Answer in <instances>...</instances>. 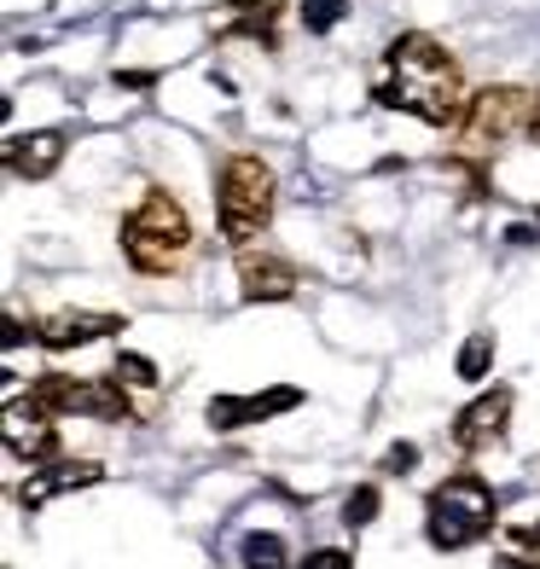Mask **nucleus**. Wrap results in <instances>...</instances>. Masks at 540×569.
<instances>
[{
    "label": "nucleus",
    "mask_w": 540,
    "mask_h": 569,
    "mask_svg": "<svg viewBox=\"0 0 540 569\" xmlns=\"http://www.w3.org/2000/svg\"><path fill=\"white\" fill-rule=\"evenodd\" d=\"M378 506H383V495H378V482H360L354 495L343 500V523H349V529H367L372 517H378Z\"/></svg>",
    "instance_id": "nucleus-19"
},
{
    "label": "nucleus",
    "mask_w": 540,
    "mask_h": 569,
    "mask_svg": "<svg viewBox=\"0 0 540 569\" xmlns=\"http://www.w3.org/2000/svg\"><path fill=\"white\" fill-rule=\"evenodd\" d=\"M413 465H419V448L413 442H396L390 453H383V471H390V477H407Z\"/></svg>",
    "instance_id": "nucleus-21"
},
{
    "label": "nucleus",
    "mask_w": 540,
    "mask_h": 569,
    "mask_svg": "<svg viewBox=\"0 0 540 569\" xmlns=\"http://www.w3.org/2000/svg\"><path fill=\"white\" fill-rule=\"evenodd\" d=\"M511 407H518V396L506 390H488V396H477L471 407H459L453 412V448L459 453H488L506 436V425H511Z\"/></svg>",
    "instance_id": "nucleus-8"
},
{
    "label": "nucleus",
    "mask_w": 540,
    "mask_h": 569,
    "mask_svg": "<svg viewBox=\"0 0 540 569\" xmlns=\"http://www.w3.org/2000/svg\"><path fill=\"white\" fill-rule=\"evenodd\" d=\"M30 401L41 412H53V419H70V412H82V419H99V425H122L134 401H128V383L111 372V378H70V372H41L30 383Z\"/></svg>",
    "instance_id": "nucleus-5"
},
{
    "label": "nucleus",
    "mask_w": 540,
    "mask_h": 569,
    "mask_svg": "<svg viewBox=\"0 0 540 569\" xmlns=\"http://www.w3.org/2000/svg\"><path fill=\"white\" fill-rule=\"evenodd\" d=\"M239 558H244V569H291L286 535H244L239 540Z\"/></svg>",
    "instance_id": "nucleus-15"
},
{
    "label": "nucleus",
    "mask_w": 540,
    "mask_h": 569,
    "mask_svg": "<svg viewBox=\"0 0 540 569\" xmlns=\"http://www.w3.org/2000/svg\"><path fill=\"white\" fill-rule=\"evenodd\" d=\"M297 284H302V273H297L291 256H279L268 244H244L239 250V297L244 302H291Z\"/></svg>",
    "instance_id": "nucleus-7"
},
{
    "label": "nucleus",
    "mask_w": 540,
    "mask_h": 569,
    "mask_svg": "<svg viewBox=\"0 0 540 569\" xmlns=\"http://www.w3.org/2000/svg\"><path fill=\"white\" fill-rule=\"evenodd\" d=\"M70 151V134L64 128H36V134H12L7 140V169L18 180H47Z\"/></svg>",
    "instance_id": "nucleus-13"
},
{
    "label": "nucleus",
    "mask_w": 540,
    "mask_h": 569,
    "mask_svg": "<svg viewBox=\"0 0 540 569\" xmlns=\"http://www.w3.org/2000/svg\"><path fill=\"white\" fill-rule=\"evenodd\" d=\"M273 203H279V174L256 158V151H233L216 169V221L221 239L244 250L273 227Z\"/></svg>",
    "instance_id": "nucleus-3"
},
{
    "label": "nucleus",
    "mask_w": 540,
    "mask_h": 569,
    "mask_svg": "<svg viewBox=\"0 0 540 569\" xmlns=\"http://www.w3.org/2000/svg\"><path fill=\"white\" fill-rule=\"evenodd\" d=\"M372 99L383 111H407L430 128H459L466 122V106H471L459 59L424 30H401L383 47V76H378Z\"/></svg>",
    "instance_id": "nucleus-1"
},
{
    "label": "nucleus",
    "mask_w": 540,
    "mask_h": 569,
    "mask_svg": "<svg viewBox=\"0 0 540 569\" xmlns=\"http://www.w3.org/2000/svg\"><path fill=\"white\" fill-rule=\"evenodd\" d=\"M117 378L128 383V390H158V383H163L158 367H151L146 355H134V349H122V355H117Z\"/></svg>",
    "instance_id": "nucleus-18"
},
{
    "label": "nucleus",
    "mask_w": 540,
    "mask_h": 569,
    "mask_svg": "<svg viewBox=\"0 0 540 569\" xmlns=\"http://www.w3.org/2000/svg\"><path fill=\"white\" fill-rule=\"evenodd\" d=\"M511 540H518V547H534V552L529 558H500V569H540V523L511 529Z\"/></svg>",
    "instance_id": "nucleus-20"
},
{
    "label": "nucleus",
    "mask_w": 540,
    "mask_h": 569,
    "mask_svg": "<svg viewBox=\"0 0 540 569\" xmlns=\"http://www.w3.org/2000/svg\"><path fill=\"white\" fill-rule=\"evenodd\" d=\"M291 0H221L216 18V41H256L279 53V18H286Z\"/></svg>",
    "instance_id": "nucleus-9"
},
{
    "label": "nucleus",
    "mask_w": 540,
    "mask_h": 569,
    "mask_svg": "<svg viewBox=\"0 0 540 569\" xmlns=\"http://www.w3.org/2000/svg\"><path fill=\"white\" fill-rule=\"evenodd\" d=\"M494 517H500L494 488L477 471H453L448 482H436L430 500H424V540L436 552H466V547L494 535Z\"/></svg>",
    "instance_id": "nucleus-4"
},
{
    "label": "nucleus",
    "mask_w": 540,
    "mask_h": 569,
    "mask_svg": "<svg viewBox=\"0 0 540 569\" xmlns=\"http://www.w3.org/2000/svg\"><path fill=\"white\" fill-rule=\"evenodd\" d=\"M111 331H128V320L122 315H93V308H59V315H47L36 326V343L64 355V349H88L99 338H111Z\"/></svg>",
    "instance_id": "nucleus-12"
},
{
    "label": "nucleus",
    "mask_w": 540,
    "mask_h": 569,
    "mask_svg": "<svg viewBox=\"0 0 540 569\" xmlns=\"http://www.w3.org/2000/svg\"><path fill=\"white\" fill-rule=\"evenodd\" d=\"M523 134L540 146V88H534V99H529V122H523Z\"/></svg>",
    "instance_id": "nucleus-23"
},
{
    "label": "nucleus",
    "mask_w": 540,
    "mask_h": 569,
    "mask_svg": "<svg viewBox=\"0 0 540 569\" xmlns=\"http://www.w3.org/2000/svg\"><path fill=\"white\" fill-rule=\"evenodd\" d=\"M122 88H151V70H117Z\"/></svg>",
    "instance_id": "nucleus-24"
},
{
    "label": "nucleus",
    "mask_w": 540,
    "mask_h": 569,
    "mask_svg": "<svg viewBox=\"0 0 540 569\" xmlns=\"http://www.w3.org/2000/svg\"><path fill=\"white\" fill-rule=\"evenodd\" d=\"M302 30L308 36H331V30H338V23L349 18V0H302Z\"/></svg>",
    "instance_id": "nucleus-17"
},
{
    "label": "nucleus",
    "mask_w": 540,
    "mask_h": 569,
    "mask_svg": "<svg viewBox=\"0 0 540 569\" xmlns=\"http://www.w3.org/2000/svg\"><path fill=\"white\" fill-rule=\"evenodd\" d=\"M349 563H354L349 552H338V547H320V552H314V558H308L302 569H349Z\"/></svg>",
    "instance_id": "nucleus-22"
},
{
    "label": "nucleus",
    "mask_w": 540,
    "mask_h": 569,
    "mask_svg": "<svg viewBox=\"0 0 540 569\" xmlns=\"http://www.w3.org/2000/svg\"><path fill=\"white\" fill-rule=\"evenodd\" d=\"M488 367H494V331H471L466 349H459V360H453V372L466 383H482Z\"/></svg>",
    "instance_id": "nucleus-16"
},
{
    "label": "nucleus",
    "mask_w": 540,
    "mask_h": 569,
    "mask_svg": "<svg viewBox=\"0 0 540 569\" xmlns=\"http://www.w3.org/2000/svg\"><path fill=\"white\" fill-rule=\"evenodd\" d=\"M529 99H534L529 88H511V82L477 88L471 106H466V122H459V151H466V158H488V151H500L511 134H523Z\"/></svg>",
    "instance_id": "nucleus-6"
},
{
    "label": "nucleus",
    "mask_w": 540,
    "mask_h": 569,
    "mask_svg": "<svg viewBox=\"0 0 540 569\" xmlns=\"http://www.w3.org/2000/svg\"><path fill=\"white\" fill-rule=\"evenodd\" d=\"M0 436H7V453H12V459H30V471H36V465H53V453H59L53 412H41L36 401H12Z\"/></svg>",
    "instance_id": "nucleus-10"
},
{
    "label": "nucleus",
    "mask_w": 540,
    "mask_h": 569,
    "mask_svg": "<svg viewBox=\"0 0 540 569\" xmlns=\"http://www.w3.org/2000/svg\"><path fill=\"white\" fill-rule=\"evenodd\" d=\"M117 239H122L128 268L146 273V279H163V273H174L192 256V216H187V203H180L174 192L151 187L134 210L122 216Z\"/></svg>",
    "instance_id": "nucleus-2"
},
{
    "label": "nucleus",
    "mask_w": 540,
    "mask_h": 569,
    "mask_svg": "<svg viewBox=\"0 0 540 569\" xmlns=\"http://www.w3.org/2000/svg\"><path fill=\"white\" fill-rule=\"evenodd\" d=\"M93 482H106V465H93V459H53V465H36V471L23 477L18 506L23 511H41L47 500L70 495V488H93Z\"/></svg>",
    "instance_id": "nucleus-11"
},
{
    "label": "nucleus",
    "mask_w": 540,
    "mask_h": 569,
    "mask_svg": "<svg viewBox=\"0 0 540 569\" xmlns=\"http://www.w3.org/2000/svg\"><path fill=\"white\" fill-rule=\"evenodd\" d=\"M302 407V390H268V396H216L210 401V425L216 430H244V425H262L273 412H291Z\"/></svg>",
    "instance_id": "nucleus-14"
}]
</instances>
